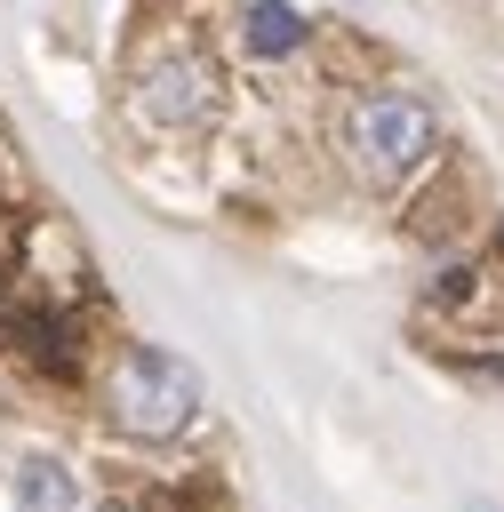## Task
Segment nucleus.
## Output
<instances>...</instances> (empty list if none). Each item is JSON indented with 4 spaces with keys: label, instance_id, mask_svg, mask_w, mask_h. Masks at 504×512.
Wrapping results in <instances>:
<instances>
[{
    "label": "nucleus",
    "instance_id": "nucleus-1",
    "mask_svg": "<svg viewBox=\"0 0 504 512\" xmlns=\"http://www.w3.org/2000/svg\"><path fill=\"white\" fill-rule=\"evenodd\" d=\"M104 408H112V424L128 440H176V432H192V416L208 408V392H200L192 360H176L160 344H136V352H120V368L104 384Z\"/></svg>",
    "mask_w": 504,
    "mask_h": 512
},
{
    "label": "nucleus",
    "instance_id": "nucleus-2",
    "mask_svg": "<svg viewBox=\"0 0 504 512\" xmlns=\"http://www.w3.org/2000/svg\"><path fill=\"white\" fill-rule=\"evenodd\" d=\"M424 152H432V104L416 88H376V96L352 104V160H360L368 184L416 176Z\"/></svg>",
    "mask_w": 504,
    "mask_h": 512
},
{
    "label": "nucleus",
    "instance_id": "nucleus-3",
    "mask_svg": "<svg viewBox=\"0 0 504 512\" xmlns=\"http://www.w3.org/2000/svg\"><path fill=\"white\" fill-rule=\"evenodd\" d=\"M216 88H224L216 56L168 48V56H152V64L136 72V112H144L152 128H200V120L216 112Z\"/></svg>",
    "mask_w": 504,
    "mask_h": 512
},
{
    "label": "nucleus",
    "instance_id": "nucleus-4",
    "mask_svg": "<svg viewBox=\"0 0 504 512\" xmlns=\"http://www.w3.org/2000/svg\"><path fill=\"white\" fill-rule=\"evenodd\" d=\"M304 32H312V24H304L296 0H248V8H240V48H248V56H272V64H280V56L304 48Z\"/></svg>",
    "mask_w": 504,
    "mask_h": 512
},
{
    "label": "nucleus",
    "instance_id": "nucleus-5",
    "mask_svg": "<svg viewBox=\"0 0 504 512\" xmlns=\"http://www.w3.org/2000/svg\"><path fill=\"white\" fill-rule=\"evenodd\" d=\"M8 488H16V512H72V464L64 456H48V448H32V456H16V472H8Z\"/></svg>",
    "mask_w": 504,
    "mask_h": 512
},
{
    "label": "nucleus",
    "instance_id": "nucleus-6",
    "mask_svg": "<svg viewBox=\"0 0 504 512\" xmlns=\"http://www.w3.org/2000/svg\"><path fill=\"white\" fill-rule=\"evenodd\" d=\"M8 336H16L48 376H72V368H80V336H72L64 312H8Z\"/></svg>",
    "mask_w": 504,
    "mask_h": 512
},
{
    "label": "nucleus",
    "instance_id": "nucleus-7",
    "mask_svg": "<svg viewBox=\"0 0 504 512\" xmlns=\"http://www.w3.org/2000/svg\"><path fill=\"white\" fill-rule=\"evenodd\" d=\"M96 512H128V504H96Z\"/></svg>",
    "mask_w": 504,
    "mask_h": 512
}]
</instances>
